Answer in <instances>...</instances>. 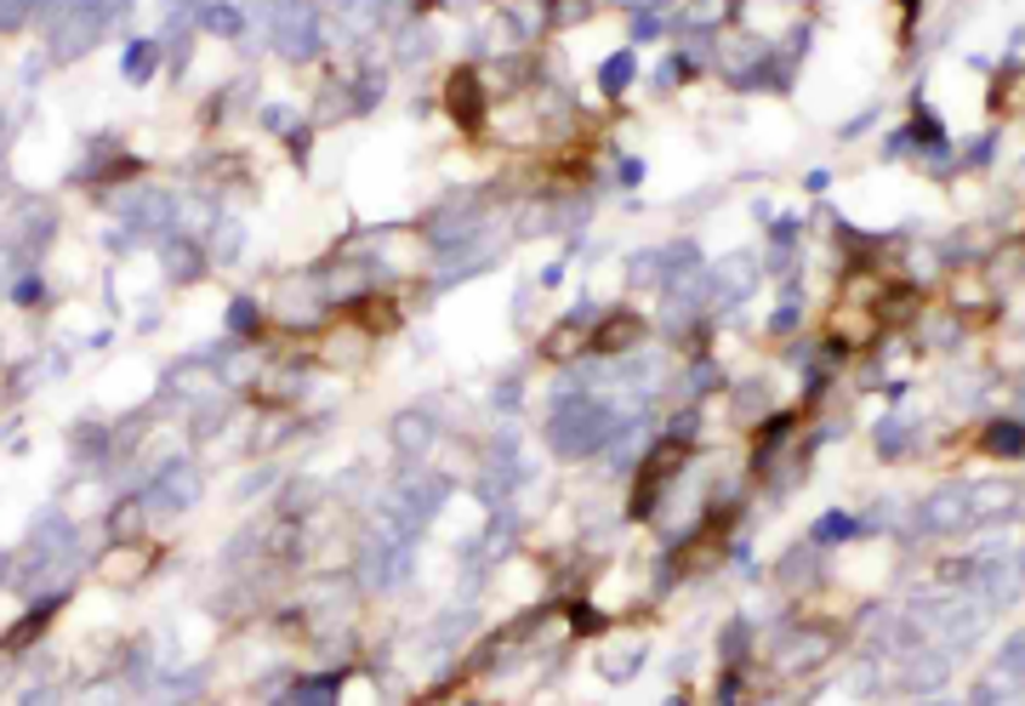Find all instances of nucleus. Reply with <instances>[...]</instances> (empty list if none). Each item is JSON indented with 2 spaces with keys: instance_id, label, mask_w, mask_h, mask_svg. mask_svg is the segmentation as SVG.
Here are the masks:
<instances>
[{
  "instance_id": "4",
  "label": "nucleus",
  "mask_w": 1025,
  "mask_h": 706,
  "mask_svg": "<svg viewBox=\"0 0 1025 706\" xmlns=\"http://www.w3.org/2000/svg\"><path fill=\"white\" fill-rule=\"evenodd\" d=\"M633 69H638V63H633V52H615V58H610L605 69H598V86H605L610 97H615V92H627V81H633Z\"/></svg>"
},
{
  "instance_id": "3",
  "label": "nucleus",
  "mask_w": 1025,
  "mask_h": 706,
  "mask_svg": "<svg viewBox=\"0 0 1025 706\" xmlns=\"http://www.w3.org/2000/svg\"><path fill=\"white\" fill-rule=\"evenodd\" d=\"M986 450H991V457H1020V450H1025V427H1020V422L986 427Z\"/></svg>"
},
{
  "instance_id": "2",
  "label": "nucleus",
  "mask_w": 1025,
  "mask_h": 706,
  "mask_svg": "<svg viewBox=\"0 0 1025 706\" xmlns=\"http://www.w3.org/2000/svg\"><path fill=\"white\" fill-rule=\"evenodd\" d=\"M638 331H644V325H638L633 314H621V319H610L605 331L593 337V348H598V353H621V348H633V342H638Z\"/></svg>"
},
{
  "instance_id": "1",
  "label": "nucleus",
  "mask_w": 1025,
  "mask_h": 706,
  "mask_svg": "<svg viewBox=\"0 0 1025 706\" xmlns=\"http://www.w3.org/2000/svg\"><path fill=\"white\" fill-rule=\"evenodd\" d=\"M450 114H456L462 125H479V114H485V92H479V74H456L450 81Z\"/></svg>"
},
{
  "instance_id": "5",
  "label": "nucleus",
  "mask_w": 1025,
  "mask_h": 706,
  "mask_svg": "<svg viewBox=\"0 0 1025 706\" xmlns=\"http://www.w3.org/2000/svg\"><path fill=\"white\" fill-rule=\"evenodd\" d=\"M849 530H855V524H849L843 513H838V519H820V524H815V541H849Z\"/></svg>"
},
{
  "instance_id": "6",
  "label": "nucleus",
  "mask_w": 1025,
  "mask_h": 706,
  "mask_svg": "<svg viewBox=\"0 0 1025 706\" xmlns=\"http://www.w3.org/2000/svg\"><path fill=\"white\" fill-rule=\"evenodd\" d=\"M638 7H644V0H638Z\"/></svg>"
}]
</instances>
